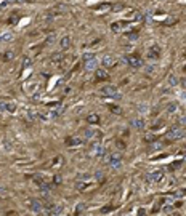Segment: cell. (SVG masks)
<instances>
[{
    "label": "cell",
    "mask_w": 186,
    "mask_h": 216,
    "mask_svg": "<svg viewBox=\"0 0 186 216\" xmlns=\"http://www.w3.org/2000/svg\"><path fill=\"white\" fill-rule=\"evenodd\" d=\"M186 133H184V130L181 128V126L178 125H175V126H172L170 131H169V135H167V138H169L170 141H175V139H180V138H183Z\"/></svg>",
    "instance_id": "obj_1"
},
{
    "label": "cell",
    "mask_w": 186,
    "mask_h": 216,
    "mask_svg": "<svg viewBox=\"0 0 186 216\" xmlns=\"http://www.w3.org/2000/svg\"><path fill=\"white\" fill-rule=\"evenodd\" d=\"M101 93H103L104 96H111V98H120L119 95V90L116 88L114 85H104L101 88Z\"/></svg>",
    "instance_id": "obj_2"
},
{
    "label": "cell",
    "mask_w": 186,
    "mask_h": 216,
    "mask_svg": "<svg viewBox=\"0 0 186 216\" xmlns=\"http://www.w3.org/2000/svg\"><path fill=\"white\" fill-rule=\"evenodd\" d=\"M29 208L34 211V213H44V210H45V205L42 203L40 200H34V199H31L29 200Z\"/></svg>",
    "instance_id": "obj_3"
},
{
    "label": "cell",
    "mask_w": 186,
    "mask_h": 216,
    "mask_svg": "<svg viewBox=\"0 0 186 216\" xmlns=\"http://www.w3.org/2000/svg\"><path fill=\"white\" fill-rule=\"evenodd\" d=\"M90 154H92V155L100 157V155H103V154H104V147L101 146L98 141H93V144H92V147H90Z\"/></svg>",
    "instance_id": "obj_4"
},
{
    "label": "cell",
    "mask_w": 186,
    "mask_h": 216,
    "mask_svg": "<svg viewBox=\"0 0 186 216\" xmlns=\"http://www.w3.org/2000/svg\"><path fill=\"white\" fill-rule=\"evenodd\" d=\"M146 178H148V181H149V182H160L162 179H164V171H162V170L152 171V173H149Z\"/></svg>",
    "instance_id": "obj_5"
},
{
    "label": "cell",
    "mask_w": 186,
    "mask_h": 216,
    "mask_svg": "<svg viewBox=\"0 0 186 216\" xmlns=\"http://www.w3.org/2000/svg\"><path fill=\"white\" fill-rule=\"evenodd\" d=\"M127 63L132 66V67L140 69L143 66V59L140 58V56H136V55H132V56H128V58H127Z\"/></svg>",
    "instance_id": "obj_6"
},
{
    "label": "cell",
    "mask_w": 186,
    "mask_h": 216,
    "mask_svg": "<svg viewBox=\"0 0 186 216\" xmlns=\"http://www.w3.org/2000/svg\"><path fill=\"white\" fill-rule=\"evenodd\" d=\"M101 63H103V66H106V67H112L116 64V58L112 55H104L103 59H101Z\"/></svg>",
    "instance_id": "obj_7"
},
{
    "label": "cell",
    "mask_w": 186,
    "mask_h": 216,
    "mask_svg": "<svg viewBox=\"0 0 186 216\" xmlns=\"http://www.w3.org/2000/svg\"><path fill=\"white\" fill-rule=\"evenodd\" d=\"M64 112V104H56V107H53L52 112H50V117L52 119H56V117H59Z\"/></svg>",
    "instance_id": "obj_8"
},
{
    "label": "cell",
    "mask_w": 186,
    "mask_h": 216,
    "mask_svg": "<svg viewBox=\"0 0 186 216\" xmlns=\"http://www.w3.org/2000/svg\"><path fill=\"white\" fill-rule=\"evenodd\" d=\"M24 90H26L27 95H32V93H35L37 90H39V82H29V83H26Z\"/></svg>",
    "instance_id": "obj_9"
},
{
    "label": "cell",
    "mask_w": 186,
    "mask_h": 216,
    "mask_svg": "<svg viewBox=\"0 0 186 216\" xmlns=\"http://www.w3.org/2000/svg\"><path fill=\"white\" fill-rule=\"evenodd\" d=\"M83 143L82 138H79V136H71V138H66V144L68 146H80Z\"/></svg>",
    "instance_id": "obj_10"
},
{
    "label": "cell",
    "mask_w": 186,
    "mask_h": 216,
    "mask_svg": "<svg viewBox=\"0 0 186 216\" xmlns=\"http://www.w3.org/2000/svg\"><path fill=\"white\" fill-rule=\"evenodd\" d=\"M160 56V48L159 46H152V48L148 51V58L149 59H157Z\"/></svg>",
    "instance_id": "obj_11"
},
{
    "label": "cell",
    "mask_w": 186,
    "mask_h": 216,
    "mask_svg": "<svg viewBox=\"0 0 186 216\" xmlns=\"http://www.w3.org/2000/svg\"><path fill=\"white\" fill-rule=\"evenodd\" d=\"M132 126H133V128H136V130H143V128H145V120H143L141 117H136V119L132 120Z\"/></svg>",
    "instance_id": "obj_12"
},
{
    "label": "cell",
    "mask_w": 186,
    "mask_h": 216,
    "mask_svg": "<svg viewBox=\"0 0 186 216\" xmlns=\"http://www.w3.org/2000/svg\"><path fill=\"white\" fill-rule=\"evenodd\" d=\"M98 136H100L98 130H95V128H88V130H85V138H87V139H96Z\"/></svg>",
    "instance_id": "obj_13"
},
{
    "label": "cell",
    "mask_w": 186,
    "mask_h": 216,
    "mask_svg": "<svg viewBox=\"0 0 186 216\" xmlns=\"http://www.w3.org/2000/svg\"><path fill=\"white\" fill-rule=\"evenodd\" d=\"M96 66H98V61H96L95 58L85 61V69L90 70V72H92V70H96Z\"/></svg>",
    "instance_id": "obj_14"
},
{
    "label": "cell",
    "mask_w": 186,
    "mask_h": 216,
    "mask_svg": "<svg viewBox=\"0 0 186 216\" xmlns=\"http://www.w3.org/2000/svg\"><path fill=\"white\" fill-rule=\"evenodd\" d=\"M95 77H96V80H106L108 78V72L103 69H96L95 70Z\"/></svg>",
    "instance_id": "obj_15"
},
{
    "label": "cell",
    "mask_w": 186,
    "mask_h": 216,
    "mask_svg": "<svg viewBox=\"0 0 186 216\" xmlns=\"http://www.w3.org/2000/svg\"><path fill=\"white\" fill-rule=\"evenodd\" d=\"M90 186H92V181H85V179H79L77 181V189H80V191H85Z\"/></svg>",
    "instance_id": "obj_16"
},
{
    "label": "cell",
    "mask_w": 186,
    "mask_h": 216,
    "mask_svg": "<svg viewBox=\"0 0 186 216\" xmlns=\"http://www.w3.org/2000/svg\"><path fill=\"white\" fill-rule=\"evenodd\" d=\"M59 45H61V48H63V50L69 48V45H71V37H69V35H64L63 39L59 40Z\"/></svg>",
    "instance_id": "obj_17"
},
{
    "label": "cell",
    "mask_w": 186,
    "mask_h": 216,
    "mask_svg": "<svg viewBox=\"0 0 186 216\" xmlns=\"http://www.w3.org/2000/svg\"><path fill=\"white\" fill-rule=\"evenodd\" d=\"M13 56H15V53H13L11 50H8V51H3V53L0 55V59L2 61H10V59H13Z\"/></svg>",
    "instance_id": "obj_18"
},
{
    "label": "cell",
    "mask_w": 186,
    "mask_h": 216,
    "mask_svg": "<svg viewBox=\"0 0 186 216\" xmlns=\"http://www.w3.org/2000/svg\"><path fill=\"white\" fill-rule=\"evenodd\" d=\"M16 111H18L16 102H13V101H7V112H10V114H15Z\"/></svg>",
    "instance_id": "obj_19"
},
{
    "label": "cell",
    "mask_w": 186,
    "mask_h": 216,
    "mask_svg": "<svg viewBox=\"0 0 186 216\" xmlns=\"http://www.w3.org/2000/svg\"><path fill=\"white\" fill-rule=\"evenodd\" d=\"M87 120H88V123H95L96 125L100 122V117H98V114H88Z\"/></svg>",
    "instance_id": "obj_20"
},
{
    "label": "cell",
    "mask_w": 186,
    "mask_h": 216,
    "mask_svg": "<svg viewBox=\"0 0 186 216\" xmlns=\"http://www.w3.org/2000/svg\"><path fill=\"white\" fill-rule=\"evenodd\" d=\"M63 58H64V55H63V53H55V55L52 56V63L59 64V63L63 61Z\"/></svg>",
    "instance_id": "obj_21"
},
{
    "label": "cell",
    "mask_w": 186,
    "mask_h": 216,
    "mask_svg": "<svg viewBox=\"0 0 186 216\" xmlns=\"http://www.w3.org/2000/svg\"><path fill=\"white\" fill-rule=\"evenodd\" d=\"M148 111H149V107H148L146 102H141V104H138V112H140V114H146Z\"/></svg>",
    "instance_id": "obj_22"
},
{
    "label": "cell",
    "mask_w": 186,
    "mask_h": 216,
    "mask_svg": "<svg viewBox=\"0 0 186 216\" xmlns=\"http://www.w3.org/2000/svg\"><path fill=\"white\" fill-rule=\"evenodd\" d=\"M109 111L111 112H114V114H122V109H120V107L119 106H112V104H109Z\"/></svg>",
    "instance_id": "obj_23"
},
{
    "label": "cell",
    "mask_w": 186,
    "mask_h": 216,
    "mask_svg": "<svg viewBox=\"0 0 186 216\" xmlns=\"http://www.w3.org/2000/svg\"><path fill=\"white\" fill-rule=\"evenodd\" d=\"M109 165L112 167V170H119V168L122 167V162H120V160H116V162H111Z\"/></svg>",
    "instance_id": "obj_24"
},
{
    "label": "cell",
    "mask_w": 186,
    "mask_h": 216,
    "mask_svg": "<svg viewBox=\"0 0 186 216\" xmlns=\"http://www.w3.org/2000/svg\"><path fill=\"white\" fill-rule=\"evenodd\" d=\"M31 64H32V59L31 58H24V61H22V69L31 67Z\"/></svg>",
    "instance_id": "obj_25"
},
{
    "label": "cell",
    "mask_w": 186,
    "mask_h": 216,
    "mask_svg": "<svg viewBox=\"0 0 186 216\" xmlns=\"http://www.w3.org/2000/svg\"><path fill=\"white\" fill-rule=\"evenodd\" d=\"M0 39H2L3 42H10V40L13 39V34H10V32H7V34H3L2 37H0Z\"/></svg>",
    "instance_id": "obj_26"
},
{
    "label": "cell",
    "mask_w": 186,
    "mask_h": 216,
    "mask_svg": "<svg viewBox=\"0 0 186 216\" xmlns=\"http://www.w3.org/2000/svg\"><path fill=\"white\" fill-rule=\"evenodd\" d=\"M175 111H176V102H170V104L167 106V112L172 114V112H175Z\"/></svg>",
    "instance_id": "obj_27"
},
{
    "label": "cell",
    "mask_w": 186,
    "mask_h": 216,
    "mask_svg": "<svg viewBox=\"0 0 186 216\" xmlns=\"http://www.w3.org/2000/svg\"><path fill=\"white\" fill-rule=\"evenodd\" d=\"M53 11H55V13H66V11H68V8H66V7H63V5H58Z\"/></svg>",
    "instance_id": "obj_28"
},
{
    "label": "cell",
    "mask_w": 186,
    "mask_h": 216,
    "mask_svg": "<svg viewBox=\"0 0 186 216\" xmlns=\"http://www.w3.org/2000/svg\"><path fill=\"white\" fill-rule=\"evenodd\" d=\"M176 83H178L176 77H175V75H170V77H169V85H170V87H175Z\"/></svg>",
    "instance_id": "obj_29"
},
{
    "label": "cell",
    "mask_w": 186,
    "mask_h": 216,
    "mask_svg": "<svg viewBox=\"0 0 186 216\" xmlns=\"http://www.w3.org/2000/svg\"><path fill=\"white\" fill-rule=\"evenodd\" d=\"M40 98H42V91H39V90H37L35 93H32V99H34V101L40 99Z\"/></svg>",
    "instance_id": "obj_30"
},
{
    "label": "cell",
    "mask_w": 186,
    "mask_h": 216,
    "mask_svg": "<svg viewBox=\"0 0 186 216\" xmlns=\"http://www.w3.org/2000/svg\"><path fill=\"white\" fill-rule=\"evenodd\" d=\"M8 3H10L8 0H3V2H0V13H2V11L5 10L7 7H8Z\"/></svg>",
    "instance_id": "obj_31"
},
{
    "label": "cell",
    "mask_w": 186,
    "mask_h": 216,
    "mask_svg": "<svg viewBox=\"0 0 186 216\" xmlns=\"http://www.w3.org/2000/svg\"><path fill=\"white\" fill-rule=\"evenodd\" d=\"M85 210V203H79L77 205V208H76V213H80V211Z\"/></svg>",
    "instance_id": "obj_32"
},
{
    "label": "cell",
    "mask_w": 186,
    "mask_h": 216,
    "mask_svg": "<svg viewBox=\"0 0 186 216\" xmlns=\"http://www.w3.org/2000/svg\"><path fill=\"white\" fill-rule=\"evenodd\" d=\"M93 58H95V53H85V55H83V59H85V61L93 59Z\"/></svg>",
    "instance_id": "obj_33"
},
{
    "label": "cell",
    "mask_w": 186,
    "mask_h": 216,
    "mask_svg": "<svg viewBox=\"0 0 186 216\" xmlns=\"http://www.w3.org/2000/svg\"><path fill=\"white\" fill-rule=\"evenodd\" d=\"M183 195H186V189H180V191H176V194H175V197H183Z\"/></svg>",
    "instance_id": "obj_34"
},
{
    "label": "cell",
    "mask_w": 186,
    "mask_h": 216,
    "mask_svg": "<svg viewBox=\"0 0 186 216\" xmlns=\"http://www.w3.org/2000/svg\"><path fill=\"white\" fill-rule=\"evenodd\" d=\"M109 8H111V5H109V3H106V5L98 7V11H104V10H109Z\"/></svg>",
    "instance_id": "obj_35"
},
{
    "label": "cell",
    "mask_w": 186,
    "mask_h": 216,
    "mask_svg": "<svg viewBox=\"0 0 186 216\" xmlns=\"http://www.w3.org/2000/svg\"><path fill=\"white\" fill-rule=\"evenodd\" d=\"M0 112H7V102H0Z\"/></svg>",
    "instance_id": "obj_36"
},
{
    "label": "cell",
    "mask_w": 186,
    "mask_h": 216,
    "mask_svg": "<svg viewBox=\"0 0 186 216\" xmlns=\"http://www.w3.org/2000/svg\"><path fill=\"white\" fill-rule=\"evenodd\" d=\"M127 39L133 42V40H136V39H138V34H128V35H127Z\"/></svg>",
    "instance_id": "obj_37"
},
{
    "label": "cell",
    "mask_w": 186,
    "mask_h": 216,
    "mask_svg": "<svg viewBox=\"0 0 186 216\" xmlns=\"http://www.w3.org/2000/svg\"><path fill=\"white\" fill-rule=\"evenodd\" d=\"M112 31H114V32L120 31V24H117V22H114V24H112Z\"/></svg>",
    "instance_id": "obj_38"
},
{
    "label": "cell",
    "mask_w": 186,
    "mask_h": 216,
    "mask_svg": "<svg viewBox=\"0 0 186 216\" xmlns=\"http://www.w3.org/2000/svg\"><path fill=\"white\" fill-rule=\"evenodd\" d=\"M53 181L56 182V184H61V176H59V175H56V176L53 178Z\"/></svg>",
    "instance_id": "obj_39"
},
{
    "label": "cell",
    "mask_w": 186,
    "mask_h": 216,
    "mask_svg": "<svg viewBox=\"0 0 186 216\" xmlns=\"http://www.w3.org/2000/svg\"><path fill=\"white\" fill-rule=\"evenodd\" d=\"M164 213H172V205H165V208H164Z\"/></svg>",
    "instance_id": "obj_40"
},
{
    "label": "cell",
    "mask_w": 186,
    "mask_h": 216,
    "mask_svg": "<svg viewBox=\"0 0 186 216\" xmlns=\"http://www.w3.org/2000/svg\"><path fill=\"white\" fill-rule=\"evenodd\" d=\"M135 19H136V21H140V19H141V13H135Z\"/></svg>",
    "instance_id": "obj_41"
},
{
    "label": "cell",
    "mask_w": 186,
    "mask_h": 216,
    "mask_svg": "<svg viewBox=\"0 0 186 216\" xmlns=\"http://www.w3.org/2000/svg\"><path fill=\"white\" fill-rule=\"evenodd\" d=\"M8 2H11V0H8ZM18 3H27V2H32V0H16Z\"/></svg>",
    "instance_id": "obj_42"
},
{
    "label": "cell",
    "mask_w": 186,
    "mask_h": 216,
    "mask_svg": "<svg viewBox=\"0 0 186 216\" xmlns=\"http://www.w3.org/2000/svg\"><path fill=\"white\" fill-rule=\"evenodd\" d=\"M180 98H181V99H186V91H181L180 93Z\"/></svg>",
    "instance_id": "obj_43"
},
{
    "label": "cell",
    "mask_w": 186,
    "mask_h": 216,
    "mask_svg": "<svg viewBox=\"0 0 186 216\" xmlns=\"http://www.w3.org/2000/svg\"><path fill=\"white\" fill-rule=\"evenodd\" d=\"M3 194H5V191H2V189H0V197H2Z\"/></svg>",
    "instance_id": "obj_44"
},
{
    "label": "cell",
    "mask_w": 186,
    "mask_h": 216,
    "mask_svg": "<svg viewBox=\"0 0 186 216\" xmlns=\"http://www.w3.org/2000/svg\"><path fill=\"white\" fill-rule=\"evenodd\" d=\"M183 72H186V64H183Z\"/></svg>",
    "instance_id": "obj_45"
}]
</instances>
